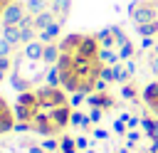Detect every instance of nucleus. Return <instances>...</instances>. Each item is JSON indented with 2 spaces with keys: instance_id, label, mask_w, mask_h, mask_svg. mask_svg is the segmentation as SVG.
<instances>
[{
  "instance_id": "nucleus-1",
  "label": "nucleus",
  "mask_w": 158,
  "mask_h": 153,
  "mask_svg": "<svg viewBox=\"0 0 158 153\" xmlns=\"http://www.w3.org/2000/svg\"><path fill=\"white\" fill-rule=\"evenodd\" d=\"M15 111V131H32L37 136H57L72 123V101L67 99L62 86H40L30 91H20L12 106Z\"/></svg>"
},
{
  "instance_id": "nucleus-2",
  "label": "nucleus",
  "mask_w": 158,
  "mask_h": 153,
  "mask_svg": "<svg viewBox=\"0 0 158 153\" xmlns=\"http://www.w3.org/2000/svg\"><path fill=\"white\" fill-rule=\"evenodd\" d=\"M101 44L96 35L69 32L59 39V59L54 69L59 72V86L64 91L91 94L101 79V69L106 67L99 57Z\"/></svg>"
},
{
  "instance_id": "nucleus-3",
  "label": "nucleus",
  "mask_w": 158,
  "mask_h": 153,
  "mask_svg": "<svg viewBox=\"0 0 158 153\" xmlns=\"http://www.w3.org/2000/svg\"><path fill=\"white\" fill-rule=\"evenodd\" d=\"M15 111L10 109V104L0 96V136H5V133H10V131H15Z\"/></svg>"
},
{
  "instance_id": "nucleus-4",
  "label": "nucleus",
  "mask_w": 158,
  "mask_h": 153,
  "mask_svg": "<svg viewBox=\"0 0 158 153\" xmlns=\"http://www.w3.org/2000/svg\"><path fill=\"white\" fill-rule=\"evenodd\" d=\"M25 15H27L25 5H22V2H12V5L5 7V12L0 15V22H2V27H5V25H20Z\"/></svg>"
},
{
  "instance_id": "nucleus-5",
  "label": "nucleus",
  "mask_w": 158,
  "mask_h": 153,
  "mask_svg": "<svg viewBox=\"0 0 158 153\" xmlns=\"http://www.w3.org/2000/svg\"><path fill=\"white\" fill-rule=\"evenodd\" d=\"M141 99H143V104H146V106L153 111V116H158V79L143 86V94H141Z\"/></svg>"
},
{
  "instance_id": "nucleus-6",
  "label": "nucleus",
  "mask_w": 158,
  "mask_h": 153,
  "mask_svg": "<svg viewBox=\"0 0 158 153\" xmlns=\"http://www.w3.org/2000/svg\"><path fill=\"white\" fill-rule=\"evenodd\" d=\"M91 106H96V109H111L114 106V96H109V94H104V91H99V94H89V99H86Z\"/></svg>"
},
{
  "instance_id": "nucleus-7",
  "label": "nucleus",
  "mask_w": 158,
  "mask_h": 153,
  "mask_svg": "<svg viewBox=\"0 0 158 153\" xmlns=\"http://www.w3.org/2000/svg\"><path fill=\"white\" fill-rule=\"evenodd\" d=\"M2 39H7L12 47L22 44V42H20V27H17V25H5V27H2Z\"/></svg>"
},
{
  "instance_id": "nucleus-8",
  "label": "nucleus",
  "mask_w": 158,
  "mask_h": 153,
  "mask_svg": "<svg viewBox=\"0 0 158 153\" xmlns=\"http://www.w3.org/2000/svg\"><path fill=\"white\" fill-rule=\"evenodd\" d=\"M136 32L141 37H156L158 35V20L156 22H146V25H136Z\"/></svg>"
},
{
  "instance_id": "nucleus-9",
  "label": "nucleus",
  "mask_w": 158,
  "mask_h": 153,
  "mask_svg": "<svg viewBox=\"0 0 158 153\" xmlns=\"http://www.w3.org/2000/svg\"><path fill=\"white\" fill-rule=\"evenodd\" d=\"M69 5H72V0H54V2H52V12H54L59 20H64L67 12H69Z\"/></svg>"
},
{
  "instance_id": "nucleus-10",
  "label": "nucleus",
  "mask_w": 158,
  "mask_h": 153,
  "mask_svg": "<svg viewBox=\"0 0 158 153\" xmlns=\"http://www.w3.org/2000/svg\"><path fill=\"white\" fill-rule=\"evenodd\" d=\"M25 10L30 15H40L44 12V0H25Z\"/></svg>"
},
{
  "instance_id": "nucleus-11",
  "label": "nucleus",
  "mask_w": 158,
  "mask_h": 153,
  "mask_svg": "<svg viewBox=\"0 0 158 153\" xmlns=\"http://www.w3.org/2000/svg\"><path fill=\"white\" fill-rule=\"evenodd\" d=\"M89 123H91L89 116H84V114H79V111H72V126H81V128H86Z\"/></svg>"
},
{
  "instance_id": "nucleus-12",
  "label": "nucleus",
  "mask_w": 158,
  "mask_h": 153,
  "mask_svg": "<svg viewBox=\"0 0 158 153\" xmlns=\"http://www.w3.org/2000/svg\"><path fill=\"white\" fill-rule=\"evenodd\" d=\"M59 151H62V153H74V151H77V138L64 136V138H62V143H59Z\"/></svg>"
},
{
  "instance_id": "nucleus-13",
  "label": "nucleus",
  "mask_w": 158,
  "mask_h": 153,
  "mask_svg": "<svg viewBox=\"0 0 158 153\" xmlns=\"http://www.w3.org/2000/svg\"><path fill=\"white\" fill-rule=\"evenodd\" d=\"M44 79H47V84H49V86H59V72H57L54 67H49V69H47V76H44Z\"/></svg>"
},
{
  "instance_id": "nucleus-14",
  "label": "nucleus",
  "mask_w": 158,
  "mask_h": 153,
  "mask_svg": "<svg viewBox=\"0 0 158 153\" xmlns=\"http://www.w3.org/2000/svg\"><path fill=\"white\" fill-rule=\"evenodd\" d=\"M121 96H123V99H136V96H138V91H136V86H133V84H123Z\"/></svg>"
},
{
  "instance_id": "nucleus-15",
  "label": "nucleus",
  "mask_w": 158,
  "mask_h": 153,
  "mask_svg": "<svg viewBox=\"0 0 158 153\" xmlns=\"http://www.w3.org/2000/svg\"><path fill=\"white\" fill-rule=\"evenodd\" d=\"M126 126H128V123H126L123 118H118V121H114V133H118V136H121V133H126Z\"/></svg>"
},
{
  "instance_id": "nucleus-16",
  "label": "nucleus",
  "mask_w": 158,
  "mask_h": 153,
  "mask_svg": "<svg viewBox=\"0 0 158 153\" xmlns=\"http://www.w3.org/2000/svg\"><path fill=\"white\" fill-rule=\"evenodd\" d=\"M10 49H12V44H10L7 39H0V57H7Z\"/></svg>"
},
{
  "instance_id": "nucleus-17",
  "label": "nucleus",
  "mask_w": 158,
  "mask_h": 153,
  "mask_svg": "<svg viewBox=\"0 0 158 153\" xmlns=\"http://www.w3.org/2000/svg\"><path fill=\"white\" fill-rule=\"evenodd\" d=\"M151 47H156V39L153 37H143L141 39V49H151Z\"/></svg>"
},
{
  "instance_id": "nucleus-18",
  "label": "nucleus",
  "mask_w": 158,
  "mask_h": 153,
  "mask_svg": "<svg viewBox=\"0 0 158 153\" xmlns=\"http://www.w3.org/2000/svg\"><path fill=\"white\" fill-rule=\"evenodd\" d=\"M84 99H86V94H81V91H77V94H74V96H72L69 101H72V106H79V104H81Z\"/></svg>"
},
{
  "instance_id": "nucleus-19",
  "label": "nucleus",
  "mask_w": 158,
  "mask_h": 153,
  "mask_svg": "<svg viewBox=\"0 0 158 153\" xmlns=\"http://www.w3.org/2000/svg\"><path fill=\"white\" fill-rule=\"evenodd\" d=\"M40 146H42V148H44L47 153H52V151H57V143H54V141H44V143H40Z\"/></svg>"
},
{
  "instance_id": "nucleus-20",
  "label": "nucleus",
  "mask_w": 158,
  "mask_h": 153,
  "mask_svg": "<svg viewBox=\"0 0 158 153\" xmlns=\"http://www.w3.org/2000/svg\"><path fill=\"white\" fill-rule=\"evenodd\" d=\"M89 118H91V123H96V121H101V111H99V109H91V114H89Z\"/></svg>"
},
{
  "instance_id": "nucleus-21",
  "label": "nucleus",
  "mask_w": 158,
  "mask_h": 153,
  "mask_svg": "<svg viewBox=\"0 0 158 153\" xmlns=\"http://www.w3.org/2000/svg\"><path fill=\"white\" fill-rule=\"evenodd\" d=\"M106 136H109V133H106L104 128H94V138H99V141H104Z\"/></svg>"
},
{
  "instance_id": "nucleus-22",
  "label": "nucleus",
  "mask_w": 158,
  "mask_h": 153,
  "mask_svg": "<svg viewBox=\"0 0 158 153\" xmlns=\"http://www.w3.org/2000/svg\"><path fill=\"white\" fill-rule=\"evenodd\" d=\"M151 72H153V74H158V54H156V57H151Z\"/></svg>"
},
{
  "instance_id": "nucleus-23",
  "label": "nucleus",
  "mask_w": 158,
  "mask_h": 153,
  "mask_svg": "<svg viewBox=\"0 0 158 153\" xmlns=\"http://www.w3.org/2000/svg\"><path fill=\"white\" fill-rule=\"evenodd\" d=\"M126 69H128V74L133 76V74H136V62H126Z\"/></svg>"
},
{
  "instance_id": "nucleus-24",
  "label": "nucleus",
  "mask_w": 158,
  "mask_h": 153,
  "mask_svg": "<svg viewBox=\"0 0 158 153\" xmlns=\"http://www.w3.org/2000/svg\"><path fill=\"white\" fill-rule=\"evenodd\" d=\"M77 148H86V138H84V136L77 138Z\"/></svg>"
},
{
  "instance_id": "nucleus-25",
  "label": "nucleus",
  "mask_w": 158,
  "mask_h": 153,
  "mask_svg": "<svg viewBox=\"0 0 158 153\" xmlns=\"http://www.w3.org/2000/svg\"><path fill=\"white\" fill-rule=\"evenodd\" d=\"M153 49H156V54H158V42H156V47H153Z\"/></svg>"
},
{
  "instance_id": "nucleus-26",
  "label": "nucleus",
  "mask_w": 158,
  "mask_h": 153,
  "mask_svg": "<svg viewBox=\"0 0 158 153\" xmlns=\"http://www.w3.org/2000/svg\"><path fill=\"white\" fill-rule=\"evenodd\" d=\"M0 153H2V148H0Z\"/></svg>"
},
{
  "instance_id": "nucleus-27",
  "label": "nucleus",
  "mask_w": 158,
  "mask_h": 153,
  "mask_svg": "<svg viewBox=\"0 0 158 153\" xmlns=\"http://www.w3.org/2000/svg\"><path fill=\"white\" fill-rule=\"evenodd\" d=\"M156 153H158V151H156Z\"/></svg>"
}]
</instances>
